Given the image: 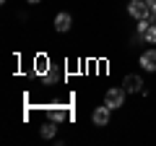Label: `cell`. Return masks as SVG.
<instances>
[{"mask_svg":"<svg viewBox=\"0 0 156 146\" xmlns=\"http://www.w3.org/2000/svg\"><path fill=\"white\" fill-rule=\"evenodd\" d=\"M125 102V89H107L104 94V104L109 107V110H120Z\"/></svg>","mask_w":156,"mask_h":146,"instance_id":"obj_1","label":"cell"},{"mask_svg":"<svg viewBox=\"0 0 156 146\" xmlns=\"http://www.w3.org/2000/svg\"><path fill=\"white\" fill-rule=\"evenodd\" d=\"M128 11H130V16H133L135 21L148 18V3H146V0H130V3H128Z\"/></svg>","mask_w":156,"mask_h":146,"instance_id":"obj_2","label":"cell"},{"mask_svg":"<svg viewBox=\"0 0 156 146\" xmlns=\"http://www.w3.org/2000/svg\"><path fill=\"white\" fill-rule=\"evenodd\" d=\"M109 112H112V110H109L107 104L96 107V110H94V115H91V120H94V125H107V123H109Z\"/></svg>","mask_w":156,"mask_h":146,"instance_id":"obj_3","label":"cell"},{"mask_svg":"<svg viewBox=\"0 0 156 146\" xmlns=\"http://www.w3.org/2000/svg\"><path fill=\"white\" fill-rule=\"evenodd\" d=\"M140 65H143V71L154 73L156 71V50H146L143 55H140Z\"/></svg>","mask_w":156,"mask_h":146,"instance_id":"obj_4","label":"cell"},{"mask_svg":"<svg viewBox=\"0 0 156 146\" xmlns=\"http://www.w3.org/2000/svg\"><path fill=\"white\" fill-rule=\"evenodd\" d=\"M140 86H143V81H140V76H133V73H130V76H125V81H122V89L125 91H140Z\"/></svg>","mask_w":156,"mask_h":146,"instance_id":"obj_5","label":"cell"},{"mask_svg":"<svg viewBox=\"0 0 156 146\" xmlns=\"http://www.w3.org/2000/svg\"><path fill=\"white\" fill-rule=\"evenodd\" d=\"M70 24H73L70 13H57V16H55V29H57V31H68Z\"/></svg>","mask_w":156,"mask_h":146,"instance_id":"obj_6","label":"cell"},{"mask_svg":"<svg viewBox=\"0 0 156 146\" xmlns=\"http://www.w3.org/2000/svg\"><path fill=\"white\" fill-rule=\"evenodd\" d=\"M47 71H50L47 55H37V60H34V73H47Z\"/></svg>","mask_w":156,"mask_h":146,"instance_id":"obj_7","label":"cell"},{"mask_svg":"<svg viewBox=\"0 0 156 146\" xmlns=\"http://www.w3.org/2000/svg\"><path fill=\"white\" fill-rule=\"evenodd\" d=\"M55 81H60V73H57V68H50V71L44 73V84H47V86H52Z\"/></svg>","mask_w":156,"mask_h":146,"instance_id":"obj_8","label":"cell"},{"mask_svg":"<svg viewBox=\"0 0 156 146\" xmlns=\"http://www.w3.org/2000/svg\"><path fill=\"white\" fill-rule=\"evenodd\" d=\"M39 133L44 136V138H52V136L57 133V125H55V120H52V123H47V125H42V130H39Z\"/></svg>","mask_w":156,"mask_h":146,"instance_id":"obj_9","label":"cell"},{"mask_svg":"<svg viewBox=\"0 0 156 146\" xmlns=\"http://www.w3.org/2000/svg\"><path fill=\"white\" fill-rule=\"evenodd\" d=\"M143 39L148 42V45H156V24H151V26H148V31L143 34Z\"/></svg>","mask_w":156,"mask_h":146,"instance_id":"obj_10","label":"cell"},{"mask_svg":"<svg viewBox=\"0 0 156 146\" xmlns=\"http://www.w3.org/2000/svg\"><path fill=\"white\" fill-rule=\"evenodd\" d=\"M148 26H151V21H148V18H140V21H138V34H140V37H143V34L148 31Z\"/></svg>","mask_w":156,"mask_h":146,"instance_id":"obj_11","label":"cell"},{"mask_svg":"<svg viewBox=\"0 0 156 146\" xmlns=\"http://www.w3.org/2000/svg\"><path fill=\"white\" fill-rule=\"evenodd\" d=\"M50 118L60 123V120H65V118H68V112H62V110H52V112H50Z\"/></svg>","mask_w":156,"mask_h":146,"instance_id":"obj_12","label":"cell"},{"mask_svg":"<svg viewBox=\"0 0 156 146\" xmlns=\"http://www.w3.org/2000/svg\"><path fill=\"white\" fill-rule=\"evenodd\" d=\"M148 21L156 24V5H148Z\"/></svg>","mask_w":156,"mask_h":146,"instance_id":"obj_13","label":"cell"},{"mask_svg":"<svg viewBox=\"0 0 156 146\" xmlns=\"http://www.w3.org/2000/svg\"><path fill=\"white\" fill-rule=\"evenodd\" d=\"M26 3H31V5H37V3H42V0H26Z\"/></svg>","mask_w":156,"mask_h":146,"instance_id":"obj_14","label":"cell"},{"mask_svg":"<svg viewBox=\"0 0 156 146\" xmlns=\"http://www.w3.org/2000/svg\"><path fill=\"white\" fill-rule=\"evenodd\" d=\"M146 3H148V5H156V0H146Z\"/></svg>","mask_w":156,"mask_h":146,"instance_id":"obj_15","label":"cell"}]
</instances>
